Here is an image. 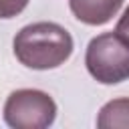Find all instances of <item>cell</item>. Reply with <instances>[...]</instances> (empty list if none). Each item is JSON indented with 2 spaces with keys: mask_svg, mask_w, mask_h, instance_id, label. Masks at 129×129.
I'll use <instances>...</instances> for the list:
<instances>
[{
  "mask_svg": "<svg viewBox=\"0 0 129 129\" xmlns=\"http://www.w3.org/2000/svg\"><path fill=\"white\" fill-rule=\"evenodd\" d=\"M69 6L77 20L89 26H101L119 12L123 0H69Z\"/></svg>",
  "mask_w": 129,
  "mask_h": 129,
  "instance_id": "4",
  "label": "cell"
},
{
  "mask_svg": "<svg viewBox=\"0 0 129 129\" xmlns=\"http://www.w3.org/2000/svg\"><path fill=\"white\" fill-rule=\"evenodd\" d=\"M89 75L103 85H117L129 79V40L117 32L95 36L85 54Z\"/></svg>",
  "mask_w": 129,
  "mask_h": 129,
  "instance_id": "2",
  "label": "cell"
},
{
  "mask_svg": "<svg viewBox=\"0 0 129 129\" xmlns=\"http://www.w3.org/2000/svg\"><path fill=\"white\" fill-rule=\"evenodd\" d=\"M115 32L117 34H121L123 38H127L129 40V6L123 10V14H121V18L117 20V26H115Z\"/></svg>",
  "mask_w": 129,
  "mask_h": 129,
  "instance_id": "7",
  "label": "cell"
},
{
  "mask_svg": "<svg viewBox=\"0 0 129 129\" xmlns=\"http://www.w3.org/2000/svg\"><path fill=\"white\" fill-rule=\"evenodd\" d=\"M4 121L14 129H44L56 119V103L38 89H18L4 103Z\"/></svg>",
  "mask_w": 129,
  "mask_h": 129,
  "instance_id": "3",
  "label": "cell"
},
{
  "mask_svg": "<svg viewBox=\"0 0 129 129\" xmlns=\"http://www.w3.org/2000/svg\"><path fill=\"white\" fill-rule=\"evenodd\" d=\"M16 58L36 71L56 69L73 54V36L56 22H34L14 36Z\"/></svg>",
  "mask_w": 129,
  "mask_h": 129,
  "instance_id": "1",
  "label": "cell"
},
{
  "mask_svg": "<svg viewBox=\"0 0 129 129\" xmlns=\"http://www.w3.org/2000/svg\"><path fill=\"white\" fill-rule=\"evenodd\" d=\"M28 0H0V18H14L26 8Z\"/></svg>",
  "mask_w": 129,
  "mask_h": 129,
  "instance_id": "6",
  "label": "cell"
},
{
  "mask_svg": "<svg viewBox=\"0 0 129 129\" xmlns=\"http://www.w3.org/2000/svg\"><path fill=\"white\" fill-rule=\"evenodd\" d=\"M97 127H101V129H115V127L129 129V99H113V101L105 103L99 111Z\"/></svg>",
  "mask_w": 129,
  "mask_h": 129,
  "instance_id": "5",
  "label": "cell"
}]
</instances>
